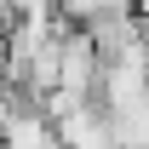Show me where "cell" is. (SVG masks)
Wrapping results in <instances>:
<instances>
[{
    "mask_svg": "<svg viewBox=\"0 0 149 149\" xmlns=\"http://www.w3.org/2000/svg\"><path fill=\"white\" fill-rule=\"evenodd\" d=\"M0 149H63V143H57V126H52L40 109H17V120L6 126Z\"/></svg>",
    "mask_w": 149,
    "mask_h": 149,
    "instance_id": "cell-1",
    "label": "cell"
}]
</instances>
